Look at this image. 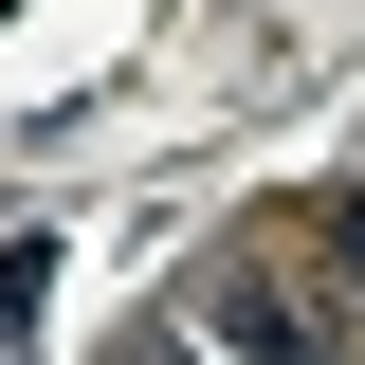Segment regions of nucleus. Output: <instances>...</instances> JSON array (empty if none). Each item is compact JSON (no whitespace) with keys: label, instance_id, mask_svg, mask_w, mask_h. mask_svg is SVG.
<instances>
[{"label":"nucleus","instance_id":"obj_1","mask_svg":"<svg viewBox=\"0 0 365 365\" xmlns=\"http://www.w3.org/2000/svg\"><path fill=\"white\" fill-rule=\"evenodd\" d=\"M220 347H256V365H347V311H311V292L237 274V292H220Z\"/></svg>","mask_w":365,"mask_h":365},{"label":"nucleus","instance_id":"obj_2","mask_svg":"<svg viewBox=\"0 0 365 365\" xmlns=\"http://www.w3.org/2000/svg\"><path fill=\"white\" fill-rule=\"evenodd\" d=\"M311 256H329V274L365 292V182H329V201H311Z\"/></svg>","mask_w":365,"mask_h":365}]
</instances>
